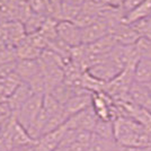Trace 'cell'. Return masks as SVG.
I'll return each instance as SVG.
<instances>
[{
	"instance_id": "obj_1",
	"label": "cell",
	"mask_w": 151,
	"mask_h": 151,
	"mask_svg": "<svg viewBox=\"0 0 151 151\" xmlns=\"http://www.w3.org/2000/svg\"><path fill=\"white\" fill-rule=\"evenodd\" d=\"M43 97L44 94H34L15 114L18 123L24 126L28 133L31 132L33 126L35 125V122L42 111Z\"/></svg>"
},
{
	"instance_id": "obj_2",
	"label": "cell",
	"mask_w": 151,
	"mask_h": 151,
	"mask_svg": "<svg viewBox=\"0 0 151 151\" xmlns=\"http://www.w3.org/2000/svg\"><path fill=\"white\" fill-rule=\"evenodd\" d=\"M98 120L99 119L95 114L93 107H89L80 113L70 116L64 124L70 130H82V131L94 132L95 126Z\"/></svg>"
},
{
	"instance_id": "obj_3",
	"label": "cell",
	"mask_w": 151,
	"mask_h": 151,
	"mask_svg": "<svg viewBox=\"0 0 151 151\" xmlns=\"http://www.w3.org/2000/svg\"><path fill=\"white\" fill-rule=\"evenodd\" d=\"M68 131V127L65 124L60 126L59 129L45 133L41 135L35 142V150L36 151H55L61 145L65 133Z\"/></svg>"
},
{
	"instance_id": "obj_4",
	"label": "cell",
	"mask_w": 151,
	"mask_h": 151,
	"mask_svg": "<svg viewBox=\"0 0 151 151\" xmlns=\"http://www.w3.org/2000/svg\"><path fill=\"white\" fill-rule=\"evenodd\" d=\"M58 36L71 47L82 45L81 28L73 22L60 20L58 24Z\"/></svg>"
},
{
	"instance_id": "obj_5",
	"label": "cell",
	"mask_w": 151,
	"mask_h": 151,
	"mask_svg": "<svg viewBox=\"0 0 151 151\" xmlns=\"http://www.w3.org/2000/svg\"><path fill=\"white\" fill-rule=\"evenodd\" d=\"M91 103H93V94L87 90H81L73 95L65 104H63V109L69 119L70 116L91 107Z\"/></svg>"
},
{
	"instance_id": "obj_6",
	"label": "cell",
	"mask_w": 151,
	"mask_h": 151,
	"mask_svg": "<svg viewBox=\"0 0 151 151\" xmlns=\"http://www.w3.org/2000/svg\"><path fill=\"white\" fill-rule=\"evenodd\" d=\"M111 34V28L101 19H98L94 24L81 28L82 45H88Z\"/></svg>"
},
{
	"instance_id": "obj_7",
	"label": "cell",
	"mask_w": 151,
	"mask_h": 151,
	"mask_svg": "<svg viewBox=\"0 0 151 151\" xmlns=\"http://www.w3.org/2000/svg\"><path fill=\"white\" fill-rule=\"evenodd\" d=\"M111 35L115 38L119 45H134L141 35L132 27V25L121 23L111 31Z\"/></svg>"
},
{
	"instance_id": "obj_8",
	"label": "cell",
	"mask_w": 151,
	"mask_h": 151,
	"mask_svg": "<svg viewBox=\"0 0 151 151\" xmlns=\"http://www.w3.org/2000/svg\"><path fill=\"white\" fill-rule=\"evenodd\" d=\"M34 94L35 93L32 89L31 86L28 83H26V82L22 81V83L14 90L13 94L7 98L6 101L8 103V105L10 106L12 111L16 114L20 109V107L23 106Z\"/></svg>"
},
{
	"instance_id": "obj_9",
	"label": "cell",
	"mask_w": 151,
	"mask_h": 151,
	"mask_svg": "<svg viewBox=\"0 0 151 151\" xmlns=\"http://www.w3.org/2000/svg\"><path fill=\"white\" fill-rule=\"evenodd\" d=\"M27 37V33L24 24L19 20H9L6 27L7 45L16 49L22 44Z\"/></svg>"
},
{
	"instance_id": "obj_10",
	"label": "cell",
	"mask_w": 151,
	"mask_h": 151,
	"mask_svg": "<svg viewBox=\"0 0 151 151\" xmlns=\"http://www.w3.org/2000/svg\"><path fill=\"white\" fill-rule=\"evenodd\" d=\"M148 17H151V0H143L139 6L126 14L124 17V23L133 24Z\"/></svg>"
},
{
	"instance_id": "obj_11",
	"label": "cell",
	"mask_w": 151,
	"mask_h": 151,
	"mask_svg": "<svg viewBox=\"0 0 151 151\" xmlns=\"http://www.w3.org/2000/svg\"><path fill=\"white\" fill-rule=\"evenodd\" d=\"M134 81L147 85L151 82V60L140 59L134 67Z\"/></svg>"
},
{
	"instance_id": "obj_12",
	"label": "cell",
	"mask_w": 151,
	"mask_h": 151,
	"mask_svg": "<svg viewBox=\"0 0 151 151\" xmlns=\"http://www.w3.org/2000/svg\"><path fill=\"white\" fill-rule=\"evenodd\" d=\"M117 142L115 140L101 138L93 133V138L87 151H116Z\"/></svg>"
},
{
	"instance_id": "obj_13",
	"label": "cell",
	"mask_w": 151,
	"mask_h": 151,
	"mask_svg": "<svg viewBox=\"0 0 151 151\" xmlns=\"http://www.w3.org/2000/svg\"><path fill=\"white\" fill-rule=\"evenodd\" d=\"M46 18L47 17L42 16V15H38V14H35V13L29 14L28 17L23 22L27 35L35 34V33H38V32L41 31V28H42V26L44 25Z\"/></svg>"
},
{
	"instance_id": "obj_14",
	"label": "cell",
	"mask_w": 151,
	"mask_h": 151,
	"mask_svg": "<svg viewBox=\"0 0 151 151\" xmlns=\"http://www.w3.org/2000/svg\"><path fill=\"white\" fill-rule=\"evenodd\" d=\"M94 134L108 140H115L114 138V124L113 121H101L98 120L95 126Z\"/></svg>"
},
{
	"instance_id": "obj_15",
	"label": "cell",
	"mask_w": 151,
	"mask_h": 151,
	"mask_svg": "<svg viewBox=\"0 0 151 151\" xmlns=\"http://www.w3.org/2000/svg\"><path fill=\"white\" fill-rule=\"evenodd\" d=\"M143 0H124L123 5H122V8L124 9L125 14H127L129 12H131L132 9H134L137 6H139Z\"/></svg>"
},
{
	"instance_id": "obj_16",
	"label": "cell",
	"mask_w": 151,
	"mask_h": 151,
	"mask_svg": "<svg viewBox=\"0 0 151 151\" xmlns=\"http://www.w3.org/2000/svg\"><path fill=\"white\" fill-rule=\"evenodd\" d=\"M99 2L103 4L104 6L111 7H122L124 0H99Z\"/></svg>"
},
{
	"instance_id": "obj_17",
	"label": "cell",
	"mask_w": 151,
	"mask_h": 151,
	"mask_svg": "<svg viewBox=\"0 0 151 151\" xmlns=\"http://www.w3.org/2000/svg\"><path fill=\"white\" fill-rule=\"evenodd\" d=\"M116 151H147V149L137 148V147H126V145H121L117 143Z\"/></svg>"
},
{
	"instance_id": "obj_18",
	"label": "cell",
	"mask_w": 151,
	"mask_h": 151,
	"mask_svg": "<svg viewBox=\"0 0 151 151\" xmlns=\"http://www.w3.org/2000/svg\"><path fill=\"white\" fill-rule=\"evenodd\" d=\"M10 145L4 137H0V151H10Z\"/></svg>"
},
{
	"instance_id": "obj_19",
	"label": "cell",
	"mask_w": 151,
	"mask_h": 151,
	"mask_svg": "<svg viewBox=\"0 0 151 151\" xmlns=\"http://www.w3.org/2000/svg\"><path fill=\"white\" fill-rule=\"evenodd\" d=\"M35 145V143H34ZM24 145V147H16V148H12L10 151H36L35 150V145Z\"/></svg>"
},
{
	"instance_id": "obj_20",
	"label": "cell",
	"mask_w": 151,
	"mask_h": 151,
	"mask_svg": "<svg viewBox=\"0 0 151 151\" xmlns=\"http://www.w3.org/2000/svg\"><path fill=\"white\" fill-rule=\"evenodd\" d=\"M145 86L147 87V88H148V90H149V91L151 93V82H149V83H147V85H145Z\"/></svg>"
},
{
	"instance_id": "obj_21",
	"label": "cell",
	"mask_w": 151,
	"mask_h": 151,
	"mask_svg": "<svg viewBox=\"0 0 151 151\" xmlns=\"http://www.w3.org/2000/svg\"><path fill=\"white\" fill-rule=\"evenodd\" d=\"M0 1H8V0H0Z\"/></svg>"
}]
</instances>
